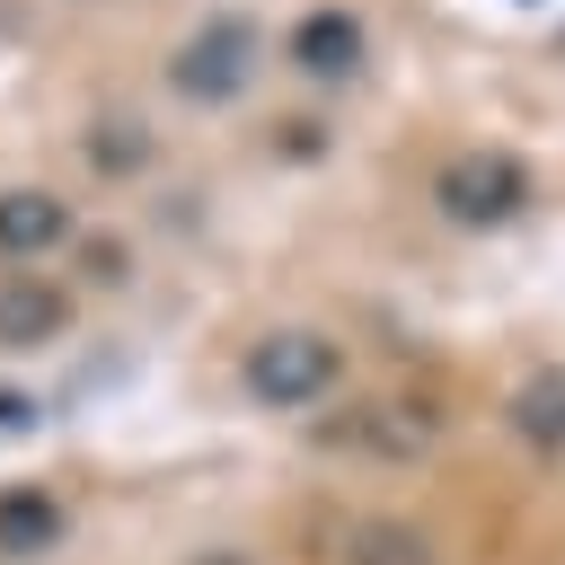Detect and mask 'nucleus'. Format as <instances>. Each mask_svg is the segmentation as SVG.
I'll list each match as a JSON object with an SVG mask.
<instances>
[{"mask_svg": "<svg viewBox=\"0 0 565 565\" xmlns=\"http://www.w3.org/2000/svg\"><path fill=\"white\" fill-rule=\"evenodd\" d=\"M88 282H124V247H115V238L88 247Z\"/></svg>", "mask_w": 565, "mask_h": 565, "instance_id": "ddd939ff", "label": "nucleus"}, {"mask_svg": "<svg viewBox=\"0 0 565 565\" xmlns=\"http://www.w3.org/2000/svg\"><path fill=\"white\" fill-rule=\"evenodd\" d=\"M0 433H35V397L26 388H0Z\"/></svg>", "mask_w": 565, "mask_h": 565, "instance_id": "f8f14e48", "label": "nucleus"}, {"mask_svg": "<svg viewBox=\"0 0 565 565\" xmlns=\"http://www.w3.org/2000/svg\"><path fill=\"white\" fill-rule=\"evenodd\" d=\"M503 433H512L521 450H539V459H565V371H556V362H539L530 380H512Z\"/></svg>", "mask_w": 565, "mask_h": 565, "instance_id": "0eeeda50", "label": "nucleus"}, {"mask_svg": "<svg viewBox=\"0 0 565 565\" xmlns=\"http://www.w3.org/2000/svg\"><path fill=\"white\" fill-rule=\"evenodd\" d=\"M353 441H362V450H380V459H415V450H433V441H441V415H433V406L388 397V406H362V415H353Z\"/></svg>", "mask_w": 565, "mask_h": 565, "instance_id": "1a4fd4ad", "label": "nucleus"}, {"mask_svg": "<svg viewBox=\"0 0 565 565\" xmlns=\"http://www.w3.org/2000/svg\"><path fill=\"white\" fill-rule=\"evenodd\" d=\"M79 159H88L97 177H141V168L159 159V141H150V124H141V115H88Z\"/></svg>", "mask_w": 565, "mask_h": 565, "instance_id": "9d476101", "label": "nucleus"}, {"mask_svg": "<svg viewBox=\"0 0 565 565\" xmlns=\"http://www.w3.org/2000/svg\"><path fill=\"white\" fill-rule=\"evenodd\" d=\"M256 62H265V35H256V18H238V9H212L177 53H168V88L185 97V106H238L247 88H256Z\"/></svg>", "mask_w": 565, "mask_h": 565, "instance_id": "7ed1b4c3", "label": "nucleus"}, {"mask_svg": "<svg viewBox=\"0 0 565 565\" xmlns=\"http://www.w3.org/2000/svg\"><path fill=\"white\" fill-rule=\"evenodd\" d=\"M71 327V291L44 282V274H0V344L9 353H35Z\"/></svg>", "mask_w": 565, "mask_h": 565, "instance_id": "423d86ee", "label": "nucleus"}, {"mask_svg": "<svg viewBox=\"0 0 565 565\" xmlns=\"http://www.w3.org/2000/svg\"><path fill=\"white\" fill-rule=\"evenodd\" d=\"M424 203H433L441 230L486 238V230H512V221L530 212V168H521V150H503V141H468V150H450V159L433 168Z\"/></svg>", "mask_w": 565, "mask_h": 565, "instance_id": "f257e3e1", "label": "nucleus"}, {"mask_svg": "<svg viewBox=\"0 0 565 565\" xmlns=\"http://www.w3.org/2000/svg\"><path fill=\"white\" fill-rule=\"evenodd\" d=\"M71 238H79V212L53 185H0V256L9 265H35V256H53Z\"/></svg>", "mask_w": 565, "mask_h": 565, "instance_id": "20e7f679", "label": "nucleus"}, {"mask_svg": "<svg viewBox=\"0 0 565 565\" xmlns=\"http://www.w3.org/2000/svg\"><path fill=\"white\" fill-rule=\"evenodd\" d=\"M353 565H433V539L406 521H371V530H353Z\"/></svg>", "mask_w": 565, "mask_h": 565, "instance_id": "9b49d317", "label": "nucleus"}, {"mask_svg": "<svg viewBox=\"0 0 565 565\" xmlns=\"http://www.w3.org/2000/svg\"><path fill=\"white\" fill-rule=\"evenodd\" d=\"M335 380H344V344H335L327 327H265V335L238 353V388H247L265 415H300V406H318Z\"/></svg>", "mask_w": 565, "mask_h": 565, "instance_id": "f03ea898", "label": "nucleus"}, {"mask_svg": "<svg viewBox=\"0 0 565 565\" xmlns=\"http://www.w3.org/2000/svg\"><path fill=\"white\" fill-rule=\"evenodd\" d=\"M362 53H371V26H362L353 9H309V18L282 35V62H291L300 79H353Z\"/></svg>", "mask_w": 565, "mask_h": 565, "instance_id": "39448f33", "label": "nucleus"}, {"mask_svg": "<svg viewBox=\"0 0 565 565\" xmlns=\"http://www.w3.org/2000/svg\"><path fill=\"white\" fill-rule=\"evenodd\" d=\"M53 547H62V494H44V486H0V565L53 556Z\"/></svg>", "mask_w": 565, "mask_h": 565, "instance_id": "6e6552de", "label": "nucleus"}]
</instances>
